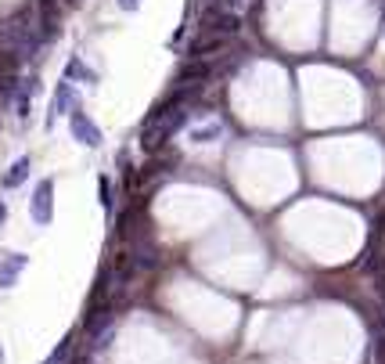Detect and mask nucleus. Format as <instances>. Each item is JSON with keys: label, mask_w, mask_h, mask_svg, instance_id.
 I'll return each mask as SVG.
<instances>
[{"label": "nucleus", "mask_w": 385, "mask_h": 364, "mask_svg": "<svg viewBox=\"0 0 385 364\" xmlns=\"http://www.w3.org/2000/svg\"><path fill=\"white\" fill-rule=\"evenodd\" d=\"M187 123V112L180 105H170V108H155V115L148 119V127H144V148L155 151V148H163L180 127Z\"/></svg>", "instance_id": "obj_1"}, {"label": "nucleus", "mask_w": 385, "mask_h": 364, "mask_svg": "<svg viewBox=\"0 0 385 364\" xmlns=\"http://www.w3.org/2000/svg\"><path fill=\"white\" fill-rule=\"evenodd\" d=\"M29 213H33V220H37L40 227L51 224V217H54V180H51V177H44L40 184H37L33 202H29Z\"/></svg>", "instance_id": "obj_2"}, {"label": "nucleus", "mask_w": 385, "mask_h": 364, "mask_svg": "<svg viewBox=\"0 0 385 364\" xmlns=\"http://www.w3.org/2000/svg\"><path fill=\"white\" fill-rule=\"evenodd\" d=\"M69 127H72V137L87 148H98L101 144V127L94 123L87 112H69Z\"/></svg>", "instance_id": "obj_3"}, {"label": "nucleus", "mask_w": 385, "mask_h": 364, "mask_svg": "<svg viewBox=\"0 0 385 364\" xmlns=\"http://www.w3.org/2000/svg\"><path fill=\"white\" fill-rule=\"evenodd\" d=\"M25 263H29V256H22V253H15V256H4V263H0V285H4V289H11V285L18 282V275L25 270Z\"/></svg>", "instance_id": "obj_4"}, {"label": "nucleus", "mask_w": 385, "mask_h": 364, "mask_svg": "<svg viewBox=\"0 0 385 364\" xmlns=\"http://www.w3.org/2000/svg\"><path fill=\"white\" fill-rule=\"evenodd\" d=\"M40 15H44L40 37H44V40H54V37H58V11H54V0H40Z\"/></svg>", "instance_id": "obj_5"}, {"label": "nucleus", "mask_w": 385, "mask_h": 364, "mask_svg": "<svg viewBox=\"0 0 385 364\" xmlns=\"http://www.w3.org/2000/svg\"><path fill=\"white\" fill-rule=\"evenodd\" d=\"M25 177H29V156H22V159H15V163L8 166V173H4V188H18Z\"/></svg>", "instance_id": "obj_6"}, {"label": "nucleus", "mask_w": 385, "mask_h": 364, "mask_svg": "<svg viewBox=\"0 0 385 364\" xmlns=\"http://www.w3.org/2000/svg\"><path fill=\"white\" fill-rule=\"evenodd\" d=\"M65 80H83V83H98V76H94L80 58H69V65H65Z\"/></svg>", "instance_id": "obj_7"}, {"label": "nucleus", "mask_w": 385, "mask_h": 364, "mask_svg": "<svg viewBox=\"0 0 385 364\" xmlns=\"http://www.w3.org/2000/svg\"><path fill=\"white\" fill-rule=\"evenodd\" d=\"M69 108H76V94H72L69 83H61V87H58V98H54V115L69 112Z\"/></svg>", "instance_id": "obj_8"}, {"label": "nucleus", "mask_w": 385, "mask_h": 364, "mask_svg": "<svg viewBox=\"0 0 385 364\" xmlns=\"http://www.w3.org/2000/svg\"><path fill=\"white\" fill-rule=\"evenodd\" d=\"M108 325H112V310H108V307H101L98 314H94V318L87 321V336H90V339H98V332H101V328H108Z\"/></svg>", "instance_id": "obj_9"}, {"label": "nucleus", "mask_w": 385, "mask_h": 364, "mask_svg": "<svg viewBox=\"0 0 385 364\" xmlns=\"http://www.w3.org/2000/svg\"><path fill=\"white\" fill-rule=\"evenodd\" d=\"M180 76H184V80H206V76H209V65H206V62H191V65H184Z\"/></svg>", "instance_id": "obj_10"}, {"label": "nucleus", "mask_w": 385, "mask_h": 364, "mask_svg": "<svg viewBox=\"0 0 385 364\" xmlns=\"http://www.w3.org/2000/svg\"><path fill=\"white\" fill-rule=\"evenodd\" d=\"M213 29H220V33H238V18L234 15H220Z\"/></svg>", "instance_id": "obj_11"}, {"label": "nucleus", "mask_w": 385, "mask_h": 364, "mask_svg": "<svg viewBox=\"0 0 385 364\" xmlns=\"http://www.w3.org/2000/svg\"><path fill=\"white\" fill-rule=\"evenodd\" d=\"M98 195H101V206L108 209V206H112V199H108V180H105V177L98 180Z\"/></svg>", "instance_id": "obj_12"}, {"label": "nucleus", "mask_w": 385, "mask_h": 364, "mask_svg": "<svg viewBox=\"0 0 385 364\" xmlns=\"http://www.w3.org/2000/svg\"><path fill=\"white\" fill-rule=\"evenodd\" d=\"M119 8H122V11H137L141 0H119Z\"/></svg>", "instance_id": "obj_13"}, {"label": "nucleus", "mask_w": 385, "mask_h": 364, "mask_svg": "<svg viewBox=\"0 0 385 364\" xmlns=\"http://www.w3.org/2000/svg\"><path fill=\"white\" fill-rule=\"evenodd\" d=\"M4 220H8V209H4V206H0V227H4Z\"/></svg>", "instance_id": "obj_14"}, {"label": "nucleus", "mask_w": 385, "mask_h": 364, "mask_svg": "<svg viewBox=\"0 0 385 364\" xmlns=\"http://www.w3.org/2000/svg\"><path fill=\"white\" fill-rule=\"evenodd\" d=\"M65 4H72V8H80V0H65Z\"/></svg>", "instance_id": "obj_15"}, {"label": "nucleus", "mask_w": 385, "mask_h": 364, "mask_svg": "<svg viewBox=\"0 0 385 364\" xmlns=\"http://www.w3.org/2000/svg\"><path fill=\"white\" fill-rule=\"evenodd\" d=\"M381 296H385V282H381Z\"/></svg>", "instance_id": "obj_16"}, {"label": "nucleus", "mask_w": 385, "mask_h": 364, "mask_svg": "<svg viewBox=\"0 0 385 364\" xmlns=\"http://www.w3.org/2000/svg\"><path fill=\"white\" fill-rule=\"evenodd\" d=\"M0 360H4V350H0Z\"/></svg>", "instance_id": "obj_17"}, {"label": "nucleus", "mask_w": 385, "mask_h": 364, "mask_svg": "<svg viewBox=\"0 0 385 364\" xmlns=\"http://www.w3.org/2000/svg\"><path fill=\"white\" fill-rule=\"evenodd\" d=\"M381 364H385V360H381Z\"/></svg>", "instance_id": "obj_18"}]
</instances>
